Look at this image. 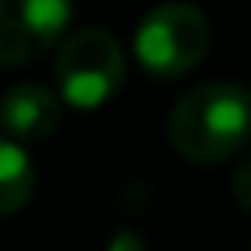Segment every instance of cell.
<instances>
[{
	"instance_id": "obj_5",
	"label": "cell",
	"mask_w": 251,
	"mask_h": 251,
	"mask_svg": "<svg viewBox=\"0 0 251 251\" xmlns=\"http://www.w3.org/2000/svg\"><path fill=\"white\" fill-rule=\"evenodd\" d=\"M63 98L43 82H16L0 94V129L12 141H43L55 133Z\"/></svg>"
},
{
	"instance_id": "obj_4",
	"label": "cell",
	"mask_w": 251,
	"mask_h": 251,
	"mask_svg": "<svg viewBox=\"0 0 251 251\" xmlns=\"http://www.w3.org/2000/svg\"><path fill=\"white\" fill-rule=\"evenodd\" d=\"M71 0H0V67H24L63 43Z\"/></svg>"
},
{
	"instance_id": "obj_2",
	"label": "cell",
	"mask_w": 251,
	"mask_h": 251,
	"mask_svg": "<svg viewBox=\"0 0 251 251\" xmlns=\"http://www.w3.org/2000/svg\"><path fill=\"white\" fill-rule=\"evenodd\" d=\"M126 78V51L102 27L71 31L55 51V86L59 98L75 110L106 106Z\"/></svg>"
},
{
	"instance_id": "obj_6",
	"label": "cell",
	"mask_w": 251,
	"mask_h": 251,
	"mask_svg": "<svg viewBox=\"0 0 251 251\" xmlns=\"http://www.w3.org/2000/svg\"><path fill=\"white\" fill-rule=\"evenodd\" d=\"M35 196V165L20 141L0 137V216L20 212Z\"/></svg>"
},
{
	"instance_id": "obj_8",
	"label": "cell",
	"mask_w": 251,
	"mask_h": 251,
	"mask_svg": "<svg viewBox=\"0 0 251 251\" xmlns=\"http://www.w3.org/2000/svg\"><path fill=\"white\" fill-rule=\"evenodd\" d=\"M106 251H145V243H141V235H133V231H118Z\"/></svg>"
},
{
	"instance_id": "obj_1",
	"label": "cell",
	"mask_w": 251,
	"mask_h": 251,
	"mask_svg": "<svg viewBox=\"0 0 251 251\" xmlns=\"http://www.w3.org/2000/svg\"><path fill=\"white\" fill-rule=\"evenodd\" d=\"M169 141L192 165H220L251 145V86L204 82L169 114Z\"/></svg>"
},
{
	"instance_id": "obj_3",
	"label": "cell",
	"mask_w": 251,
	"mask_h": 251,
	"mask_svg": "<svg viewBox=\"0 0 251 251\" xmlns=\"http://www.w3.org/2000/svg\"><path fill=\"white\" fill-rule=\"evenodd\" d=\"M208 43H212L208 16L184 0L157 4L133 31V55L153 78L188 75L208 55Z\"/></svg>"
},
{
	"instance_id": "obj_7",
	"label": "cell",
	"mask_w": 251,
	"mask_h": 251,
	"mask_svg": "<svg viewBox=\"0 0 251 251\" xmlns=\"http://www.w3.org/2000/svg\"><path fill=\"white\" fill-rule=\"evenodd\" d=\"M231 196L239 200V208H247L251 212V153L235 165V173H231Z\"/></svg>"
}]
</instances>
